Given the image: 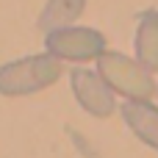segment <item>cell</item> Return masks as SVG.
I'll return each mask as SVG.
<instances>
[{"label": "cell", "instance_id": "3", "mask_svg": "<svg viewBox=\"0 0 158 158\" xmlns=\"http://www.w3.org/2000/svg\"><path fill=\"white\" fill-rule=\"evenodd\" d=\"M44 47L58 61H92L106 53V36L94 28H61L44 36Z\"/></svg>", "mask_w": 158, "mask_h": 158}, {"label": "cell", "instance_id": "6", "mask_svg": "<svg viewBox=\"0 0 158 158\" xmlns=\"http://www.w3.org/2000/svg\"><path fill=\"white\" fill-rule=\"evenodd\" d=\"M136 58L150 72L158 69V8H150L139 17L136 28Z\"/></svg>", "mask_w": 158, "mask_h": 158}, {"label": "cell", "instance_id": "2", "mask_svg": "<svg viewBox=\"0 0 158 158\" xmlns=\"http://www.w3.org/2000/svg\"><path fill=\"white\" fill-rule=\"evenodd\" d=\"M97 72L114 92H119L136 103H147L156 94V83H153L150 72L139 61H133L117 50H106L97 58Z\"/></svg>", "mask_w": 158, "mask_h": 158}, {"label": "cell", "instance_id": "5", "mask_svg": "<svg viewBox=\"0 0 158 158\" xmlns=\"http://www.w3.org/2000/svg\"><path fill=\"white\" fill-rule=\"evenodd\" d=\"M122 119L147 147L158 150V106L128 100L122 106Z\"/></svg>", "mask_w": 158, "mask_h": 158}, {"label": "cell", "instance_id": "7", "mask_svg": "<svg viewBox=\"0 0 158 158\" xmlns=\"http://www.w3.org/2000/svg\"><path fill=\"white\" fill-rule=\"evenodd\" d=\"M83 8H86V0H47L39 17V28L44 33L72 28V22L83 14Z\"/></svg>", "mask_w": 158, "mask_h": 158}, {"label": "cell", "instance_id": "1", "mask_svg": "<svg viewBox=\"0 0 158 158\" xmlns=\"http://www.w3.org/2000/svg\"><path fill=\"white\" fill-rule=\"evenodd\" d=\"M61 78V61L50 53L17 58L0 67V94L6 97H25L53 86Z\"/></svg>", "mask_w": 158, "mask_h": 158}, {"label": "cell", "instance_id": "4", "mask_svg": "<svg viewBox=\"0 0 158 158\" xmlns=\"http://www.w3.org/2000/svg\"><path fill=\"white\" fill-rule=\"evenodd\" d=\"M69 83H72L75 100L81 103L83 111H89L92 117H111L114 114V108H117L114 89L100 78V72L72 69L69 72Z\"/></svg>", "mask_w": 158, "mask_h": 158}]
</instances>
